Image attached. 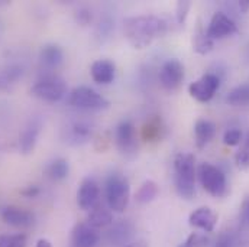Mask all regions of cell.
<instances>
[{"label": "cell", "instance_id": "f1b7e54d", "mask_svg": "<svg viewBox=\"0 0 249 247\" xmlns=\"http://www.w3.org/2000/svg\"><path fill=\"white\" fill-rule=\"evenodd\" d=\"M28 236L23 233L16 234H1L0 236V247H26Z\"/></svg>", "mask_w": 249, "mask_h": 247}, {"label": "cell", "instance_id": "8d00e7d4", "mask_svg": "<svg viewBox=\"0 0 249 247\" xmlns=\"http://www.w3.org/2000/svg\"><path fill=\"white\" fill-rule=\"evenodd\" d=\"M39 192H41V189L36 185L28 186V188H25V189L20 191V194H22L23 197H26V198H35V197L39 195Z\"/></svg>", "mask_w": 249, "mask_h": 247}, {"label": "cell", "instance_id": "d6a6232c", "mask_svg": "<svg viewBox=\"0 0 249 247\" xmlns=\"http://www.w3.org/2000/svg\"><path fill=\"white\" fill-rule=\"evenodd\" d=\"M191 9V3L190 1H178L177 7H176V16H177V22L180 25H183L186 22L188 12Z\"/></svg>", "mask_w": 249, "mask_h": 247}, {"label": "cell", "instance_id": "5bb4252c", "mask_svg": "<svg viewBox=\"0 0 249 247\" xmlns=\"http://www.w3.org/2000/svg\"><path fill=\"white\" fill-rule=\"evenodd\" d=\"M41 129H42V120L39 117H31L28 123L25 124L19 136V149L23 155H29L34 152Z\"/></svg>", "mask_w": 249, "mask_h": 247}, {"label": "cell", "instance_id": "52a82bcc", "mask_svg": "<svg viewBox=\"0 0 249 247\" xmlns=\"http://www.w3.org/2000/svg\"><path fill=\"white\" fill-rule=\"evenodd\" d=\"M219 87H220V77L214 72H207L201 78H198L197 81L188 85V93L194 100L200 103H207L214 97Z\"/></svg>", "mask_w": 249, "mask_h": 247}, {"label": "cell", "instance_id": "2e32d148", "mask_svg": "<svg viewBox=\"0 0 249 247\" xmlns=\"http://www.w3.org/2000/svg\"><path fill=\"white\" fill-rule=\"evenodd\" d=\"M71 240L74 247H96L100 242V233L87 223H80L74 227Z\"/></svg>", "mask_w": 249, "mask_h": 247}, {"label": "cell", "instance_id": "9c48e42d", "mask_svg": "<svg viewBox=\"0 0 249 247\" xmlns=\"http://www.w3.org/2000/svg\"><path fill=\"white\" fill-rule=\"evenodd\" d=\"M236 32H238V26H236L235 20L232 17H229L223 12H216L212 16V19L209 22V26L206 29V33L212 41L232 36Z\"/></svg>", "mask_w": 249, "mask_h": 247}, {"label": "cell", "instance_id": "e575fe53", "mask_svg": "<svg viewBox=\"0 0 249 247\" xmlns=\"http://www.w3.org/2000/svg\"><path fill=\"white\" fill-rule=\"evenodd\" d=\"M112 28H113V22L109 17L102 19V22L97 28V36L99 38H107V35H110V32H112Z\"/></svg>", "mask_w": 249, "mask_h": 247}, {"label": "cell", "instance_id": "603a6c76", "mask_svg": "<svg viewBox=\"0 0 249 247\" xmlns=\"http://www.w3.org/2000/svg\"><path fill=\"white\" fill-rule=\"evenodd\" d=\"M47 175L50 180L53 181H64L68 174H70V165H68V161L64 159V158H57L54 161H51L45 169Z\"/></svg>", "mask_w": 249, "mask_h": 247}, {"label": "cell", "instance_id": "ab89813d", "mask_svg": "<svg viewBox=\"0 0 249 247\" xmlns=\"http://www.w3.org/2000/svg\"><path fill=\"white\" fill-rule=\"evenodd\" d=\"M124 247H146V243L145 242H135V243H129Z\"/></svg>", "mask_w": 249, "mask_h": 247}, {"label": "cell", "instance_id": "7c38bea8", "mask_svg": "<svg viewBox=\"0 0 249 247\" xmlns=\"http://www.w3.org/2000/svg\"><path fill=\"white\" fill-rule=\"evenodd\" d=\"M133 236H135V226L127 220L113 223L110 229L106 231V240L110 246H127L129 243H132Z\"/></svg>", "mask_w": 249, "mask_h": 247}, {"label": "cell", "instance_id": "ba28073f", "mask_svg": "<svg viewBox=\"0 0 249 247\" xmlns=\"http://www.w3.org/2000/svg\"><path fill=\"white\" fill-rule=\"evenodd\" d=\"M116 146L119 152L127 159H133L138 153V139H136V129L132 122L124 120L116 127Z\"/></svg>", "mask_w": 249, "mask_h": 247}, {"label": "cell", "instance_id": "3957f363", "mask_svg": "<svg viewBox=\"0 0 249 247\" xmlns=\"http://www.w3.org/2000/svg\"><path fill=\"white\" fill-rule=\"evenodd\" d=\"M105 195L112 213H124L130 199V185L127 178L119 172L110 174L105 184Z\"/></svg>", "mask_w": 249, "mask_h": 247}, {"label": "cell", "instance_id": "60d3db41", "mask_svg": "<svg viewBox=\"0 0 249 247\" xmlns=\"http://www.w3.org/2000/svg\"><path fill=\"white\" fill-rule=\"evenodd\" d=\"M0 33H1V23H0Z\"/></svg>", "mask_w": 249, "mask_h": 247}, {"label": "cell", "instance_id": "44dd1931", "mask_svg": "<svg viewBox=\"0 0 249 247\" xmlns=\"http://www.w3.org/2000/svg\"><path fill=\"white\" fill-rule=\"evenodd\" d=\"M216 134V126L210 120L200 119L194 124V137H196V145L198 149L206 148L212 142V139Z\"/></svg>", "mask_w": 249, "mask_h": 247}, {"label": "cell", "instance_id": "5b68a950", "mask_svg": "<svg viewBox=\"0 0 249 247\" xmlns=\"http://www.w3.org/2000/svg\"><path fill=\"white\" fill-rule=\"evenodd\" d=\"M68 104L78 109V110H89V112H99L109 109L110 103L96 90L78 85L68 94Z\"/></svg>", "mask_w": 249, "mask_h": 247}, {"label": "cell", "instance_id": "d590c367", "mask_svg": "<svg viewBox=\"0 0 249 247\" xmlns=\"http://www.w3.org/2000/svg\"><path fill=\"white\" fill-rule=\"evenodd\" d=\"M91 17H93V15H91V12L89 10V9H86V7H81V9H78L77 10V13H75V20L80 23V25H89L90 22H91Z\"/></svg>", "mask_w": 249, "mask_h": 247}, {"label": "cell", "instance_id": "277c9868", "mask_svg": "<svg viewBox=\"0 0 249 247\" xmlns=\"http://www.w3.org/2000/svg\"><path fill=\"white\" fill-rule=\"evenodd\" d=\"M197 177L203 186V189L214 198H223L228 194V181L225 172L212 165V164H200L197 168Z\"/></svg>", "mask_w": 249, "mask_h": 247}, {"label": "cell", "instance_id": "30bf717a", "mask_svg": "<svg viewBox=\"0 0 249 247\" xmlns=\"http://www.w3.org/2000/svg\"><path fill=\"white\" fill-rule=\"evenodd\" d=\"M62 140L71 146L87 143L93 136V126L86 120H72L62 129Z\"/></svg>", "mask_w": 249, "mask_h": 247}, {"label": "cell", "instance_id": "f35d334b", "mask_svg": "<svg viewBox=\"0 0 249 247\" xmlns=\"http://www.w3.org/2000/svg\"><path fill=\"white\" fill-rule=\"evenodd\" d=\"M248 7H249V1L248 0H244V1H239V9L245 13V12H248Z\"/></svg>", "mask_w": 249, "mask_h": 247}, {"label": "cell", "instance_id": "83f0119b", "mask_svg": "<svg viewBox=\"0 0 249 247\" xmlns=\"http://www.w3.org/2000/svg\"><path fill=\"white\" fill-rule=\"evenodd\" d=\"M235 162L241 171H248L249 169V132L245 134L242 146L239 148V150L235 155Z\"/></svg>", "mask_w": 249, "mask_h": 247}, {"label": "cell", "instance_id": "9a60e30c", "mask_svg": "<svg viewBox=\"0 0 249 247\" xmlns=\"http://www.w3.org/2000/svg\"><path fill=\"white\" fill-rule=\"evenodd\" d=\"M217 214L209 208V207H200L197 210H194L190 217H188V224L193 227V229H197V230H201L203 233L209 234V233H213L214 229H216V224H217Z\"/></svg>", "mask_w": 249, "mask_h": 247}, {"label": "cell", "instance_id": "d4e9b609", "mask_svg": "<svg viewBox=\"0 0 249 247\" xmlns=\"http://www.w3.org/2000/svg\"><path fill=\"white\" fill-rule=\"evenodd\" d=\"M213 47H214V41H212L207 36L206 29H203V26L198 25L194 33V39H193V49L200 55H206L213 49Z\"/></svg>", "mask_w": 249, "mask_h": 247}, {"label": "cell", "instance_id": "4dcf8cb0", "mask_svg": "<svg viewBox=\"0 0 249 247\" xmlns=\"http://www.w3.org/2000/svg\"><path fill=\"white\" fill-rule=\"evenodd\" d=\"M241 140H242V132H241V129L233 127V129L226 130L225 134H223V143L226 146H236V145L241 143Z\"/></svg>", "mask_w": 249, "mask_h": 247}, {"label": "cell", "instance_id": "6da1fadb", "mask_svg": "<svg viewBox=\"0 0 249 247\" xmlns=\"http://www.w3.org/2000/svg\"><path fill=\"white\" fill-rule=\"evenodd\" d=\"M124 31L130 47L143 49L167 32V22L154 15L130 16L124 19Z\"/></svg>", "mask_w": 249, "mask_h": 247}, {"label": "cell", "instance_id": "e0dca14e", "mask_svg": "<svg viewBox=\"0 0 249 247\" xmlns=\"http://www.w3.org/2000/svg\"><path fill=\"white\" fill-rule=\"evenodd\" d=\"M1 220L12 226V227H31L35 221V215L23 208H18V207H6L1 210Z\"/></svg>", "mask_w": 249, "mask_h": 247}, {"label": "cell", "instance_id": "7a4b0ae2", "mask_svg": "<svg viewBox=\"0 0 249 247\" xmlns=\"http://www.w3.org/2000/svg\"><path fill=\"white\" fill-rule=\"evenodd\" d=\"M196 158L191 153H178L174 159L176 191L183 199H191L196 195Z\"/></svg>", "mask_w": 249, "mask_h": 247}, {"label": "cell", "instance_id": "f546056e", "mask_svg": "<svg viewBox=\"0 0 249 247\" xmlns=\"http://www.w3.org/2000/svg\"><path fill=\"white\" fill-rule=\"evenodd\" d=\"M212 240L206 233H191L178 247H210Z\"/></svg>", "mask_w": 249, "mask_h": 247}, {"label": "cell", "instance_id": "d6986e66", "mask_svg": "<svg viewBox=\"0 0 249 247\" xmlns=\"http://www.w3.org/2000/svg\"><path fill=\"white\" fill-rule=\"evenodd\" d=\"M64 61V51L57 44H47L39 51V62L45 69L54 71L61 66Z\"/></svg>", "mask_w": 249, "mask_h": 247}, {"label": "cell", "instance_id": "7402d4cb", "mask_svg": "<svg viewBox=\"0 0 249 247\" xmlns=\"http://www.w3.org/2000/svg\"><path fill=\"white\" fill-rule=\"evenodd\" d=\"M23 75V68L18 64H9L4 66H0V91L7 90L16 81H19Z\"/></svg>", "mask_w": 249, "mask_h": 247}, {"label": "cell", "instance_id": "1f68e13d", "mask_svg": "<svg viewBox=\"0 0 249 247\" xmlns=\"http://www.w3.org/2000/svg\"><path fill=\"white\" fill-rule=\"evenodd\" d=\"M213 247H238V242H236V237L232 234V233H222L217 240L214 242Z\"/></svg>", "mask_w": 249, "mask_h": 247}, {"label": "cell", "instance_id": "ffe728a7", "mask_svg": "<svg viewBox=\"0 0 249 247\" xmlns=\"http://www.w3.org/2000/svg\"><path fill=\"white\" fill-rule=\"evenodd\" d=\"M87 224L91 226L96 230L110 227L113 224V213H112V210L99 202L93 210H90L89 217H87Z\"/></svg>", "mask_w": 249, "mask_h": 247}, {"label": "cell", "instance_id": "484cf974", "mask_svg": "<svg viewBox=\"0 0 249 247\" xmlns=\"http://www.w3.org/2000/svg\"><path fill=\"white\" fill-rule=\"evenodd\" d=\"M226 103L235 107L249 106V82L232 88L226 96Z\"/></svg>", "mask_w": 249, "mask_h": 247}, {"label": "cell", "instance_id": "4fadbf2b", "mask_svg": "<svg viewBox=\"0 0 249 247\" xmlns=\"http://www.w3.org/2000/svg\"><path fill=\"white\" fill-rule=\"evenodd\" d=\"M100 201V188L93 178L83 180L77 192V204L81 210L90 211Z\"/></svg>", "mask_w": 249, "mask_h": 247}, {"label": "cell", "instance_id": "74e56055", "mask_svg": "<svg viewBox=\"0 0 249 247\" xmlns=\"http://www.w3.org/2000/svg\"><path fill=\"white\" fill-rule=\"evenodd\" d=\"M36 247H53V245H51V242L47 240V239H39V240L36 242Z\"/></svg>", "mask_w": 249, "mask_h": 247}, {"label": "cell", "instance_id": "836d02e7", "mask_svg": "<svg viewBox=\"0 0 249 247\" xmlns=\"http://www.w3.org/2000/svg\"><path fill=\"white\" fill-rule=\"evenodd\" d=\"M239 220H241V226L249 230V197H247L241 205V211H239Z\"/></svg>", "mask_w": 249, "mask_h": 247}, {"label": "cell", "instance_id": "cb8c5ba5", "mask_svg": "<svg viewBox=\"0 0 249 247\" xmlns=\"http://www.w3.org/2000/svg\"><path fill=\"white\" fill-rule=\"evenodd\" d=\"M158 192H160L158 184L152 180H146L142 185L139 186L138 192L135 194V199L138 204L145 205V204L152 202L158 197Z\"/></svg>", "mask_w": 249, "mask_h": 247}, {"label": "cell", "instance_id": "8fae6325", "mask_svg": "<svg viewBox=\"0 0 249 247\" xmlns=\"http://www.w3.org/2000/svg\"><path fill=\"white\" fill-rule=\"evenodd\" d=\"M184 80V65L177 58H171L162 64L160 69V82L165 90H176Z\"/></svg>", "mask_w": 249, "mask_h": 247}, {"label": "cell", "instance_id": "8992f818", "mask_svg": "<svg viewBox=\"0 0 249 247\" xmlns=\"http://www.w3.org/2000/svg\"><path fill=\"white\" fill-rule=\"evenodd\" d=\"M31 93L34 97L55 103L60 101L67 93V84L61 77L54 74H47L42 78H39L31 88Z\"/></svg>", "mask_w": 249, "mask_h": 247}, {"label": "cell", "instance_id": "ac0fdd59", "mask_svg": "<svg viewBox=\"0 0 249 247\" xmlns=\"http://www.w3.org/2000/svg\"><path fill=\"white\" fill-rule=\"evenodd\" d=\"M90 74L94 82L107 85L113 82L116 77V65L110 60H97L91 64Z\"/></svg>", "mask_w": 249, "mask_h": 247}, {"label": "cell", "instance_id": "4316f807", "mask_svg": "<svg viewBox=\"0 0 249 247\" xmlns=\"http://www.w3.org/2000/svg\"><path fill=\"white\" fill-rule=\"evenodd\" d=\"M164 127L160 119H151L142 129V139L145 142H157L162 137Z\"/></svg>", "mask_w": 249, "mask_h": 247}]
</instances>
